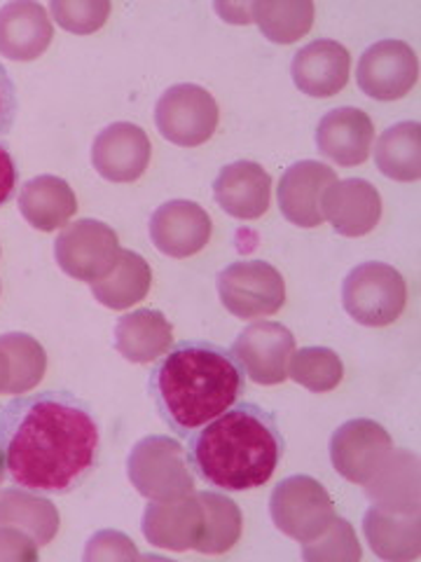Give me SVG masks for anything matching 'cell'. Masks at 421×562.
I'll use <instances>...</instances> for the list:
<instances>
[{"instance_id":"1","label":"cell","mask_w":421,"mask_h":562,"mask_svg":"<svg viewBox=\"0 0 421 562\" xmlns=\"http://www.w3.org/2000/svg\"><path fill=\"white\" fill-rule=\"evenodd\" d=\"M0 452L14 485L68 495L99 467L101 427L76 394H20L0 411Z\"/></svg>"},{"instance_id":"2","label":"cell","mask_w":421,"mask_h":562,"mask_svg":"<svg viewBox=\"0 0 421 562\" xmlns=\"http://www.w3.org/2000/svg\"><path fill=\"white\" fill-rule=\"evenodd\" d=\"M148 392L164 425L187 438L235 406L246 392V373L230 349L183 340L152 368Z\"/></svg>"},{"instance_id":"3","label":"cell","mask_w":421,"mask_h":562,"mask_svg":"<svg viewBox=\"0 0 421 562\" xmlns=\"http://www.w3.org/2000/svg\"><path fill=\"white\" fill-rule=\"evenodd\" d=\"M276 417L258 403H235L187 436V460L197 476L223 492L265 485L284 457Z\"/></svg>"},{"instance_id":"4","label":"cell","mask_w":421,"mask_h":562,"mask_svg":"<svg viewBox=\"0 0 421 562\" xmlns=\"http://www.w3.org/2000/svg\"><path fill=\"white\" fill-rule=\"evenodd\" d=\"M127 476L150 502H175L195 492V473L183 446L169 436H146L127 457Z\"/></svg>"},{"instance_id":"5","label":"cell","mask_w":421,"mask_h":562,"mask_svg":"<svg viewBox=\"0 0 421 562\" xmlns=\"http://www.w3.org/2000/svg\"><path fill=\"white\" fill-rule=\"evenodd\" d=\"M406 303V279L386 262H361L342 284V305L361 326L382 328L394 324Z\"/></svg>"},{"instance_id":"6","label":"cell","mask_w":421,"mask_h":562,"mask_svg":"<svg viewBox=\"0 0 421 562\" xmlns=\"http://www.w3.org/2000/svg\"><path fill=\"white\" fill-rule=\"evenodd\" d=\"M270 516L286 537L307 543L321 537L338 514L319 481L311 476H288L272 492Z\"/></svg>"},{"instance_id":"7","label":"cell","mask_w":421,"mask_h":562,"mask_svg":"<svg viewBox=\"0 0 421 562\" xmlns=\"http://www.w3.org/2000/svg\"><path fill=\"white\" fill-rule=\"evenodd\" d=\"M218 103L204 87L183 82L173 85L155 105V125L171 144L197 148L218 130Z\"/></svg>"},{"instance_id":"8","label":"cell","mask_w":421,"mask_h":562,"mask_svg":"<svg viewBox=\"0 0 421 562\" xmlns=\"http://www.w3.org/2000/svg\"><path fill=\"white\" fill-rule=\"evenodd\" d=\"M218 295L239 319H260L284 307L286 281L270 262L239 260L218 274Z\"/></svg>"},{"instance_id":"9","label":"cell","mask_w":421,"mask_h":562,"mask_svg":"<svg viewBox=\"0 0 421 562\" xmlns=\"http://www.w3.org/2000/svg\"><path fill=\"white\" fill-rule=\"evenodd\" d=\"M120 239L111 225L94 218H82L64 227L55 241L59 268L78 281H94L109 274L120 258Z\"/></svg>"},{"instance_id":"10","label":"cell","mask_w":421,"mask_h":562,"mask_svg":"<svg viewBox=\"0 0 421 562\" xmlns=\"http://www.w3.org/2000/svg\"><path fill=\"white\" fill-rule=\"evenodd\" d=\"M394 452L389 431L375 419H349L330 438V460L342 479L365 485Z\"/></svg>"},{"instance_id":"11","label":"cell","mask_w":421,"mask_h":562,"mask_svg":"<svg viewBox=\"0 0 421 562\" xmlns=\"http://www.w3.org/2000/svg\"><path fill=\"white\" fill-rule=\"evenodd\" d=\"M419 80L417 52L402 41H379L363 52L356 68L361 92L377 101H396L410 94Z\"/></svg>"},{"instance_id":"12","label":"cell","mask_w":421,"mask_h":562,"mask_svg":"<svg viewBox=\"0 0 421 562\" xmlns=\"http://www.w3.org/2000/svg\"><path fill=\"white\" fill-rule=\"evenodd\" d=\"M230 351L253 382L268 386L281 384L288 378L295 338L284 324L255 322L239 333Z\"/></svg>"},{"instance_id":"13","label":"cell","mask_w":421,"mask_h":562,"mask_svg":"<svg viewBox=\"0 0 421 562\" xmlns=\"http://www.w3.org/2000/svg\"><path fill=\"white\" fill-rule=\"evenodd\" d=\"M152 157L148 134L132 122H115V125L99 132L92 146V165L111 183H134L146 173Z\"/></svg>"},{"instance_id":"14","label":"cell","mask_w":421,"mask_h":562,"mask_svg":"<svg viewBox=\"0 0 421 562\" xmlns=\"http://www.w3.org/2000/svg\"><path fill=\"white\" fill-rule=\"evenodd\" d=\"M332 183H338V173L328 165L314 160L291 165L276 188L281 214L297 227H319L326 221L321 202Z\"/></svg>"},{"instance_id":"15","label":"cell","mask_w":421,"mask_h":562,"mask_svg":"<svg viewBox=\"0 0 421 562\" xmlns=\"http://www.w3.org/2000/svg\"><path fill=\"white\" fill-rule=\"evenodd\" d=\"M214 233L206 209L190 200H171L150 218V239L164 256L187 258L200 254Z\"/></svg>"},{"instance_id":"16","label":"cell","mask_w":421,"mask_h":562,"mask_svg":"<svg viewBox=\"0 0 421 562\" xmlns=\"http://www.w3.org/2000/svg\"><path fill=\"white\" fill-rule=\"evenodd\" d=\"M373 140L375 125L371 115L351 105L326 113L316 127V148L340 167L363 165L371 157Z\"/></svg>"},{"instance_id":"17","label":"cell","mask_w":421,"mask_h":562,"mask_svg":"<svg viewBox=\"0 0 421 562\" xmlns=\"http://www.w3.org/2000/svg\"><path fill=\"white\" fill-rule=\"evenodd\" d=\"M351 57L338 41H314L305 45L291 64V76L297 90L314 99H330L349 82Z\"/></svg>"},{"instance_id":"18","label":"cell","mask_w":421,"mask_h":562,"mask_svg":"<svg viewBox=\"0 0 421 562\" xmlns=\"http://www.w3.org/2000/svg\"><path fill=\"white\" fill-rule=\"evenodd\" d=\"M140 530H144L150 547L179 553L195 549L204 532V512L197 495H187L175 502L148 504Z\"/></svg>"},{"instance_id":"19","label":"cell","mask_w":421,"mask_h":562,"mask_svg":"<svg viewBox=\"0 0 421 562\" xmlns=\"http://www.w3.org/2000/svg\"><path fill=\"white\" fill-rule=\"evenodd\" d=\"M55 29L41 3L16 0L0 8V57L10 61H33L45 55Z\"/></svg>"},{"instance_id":"20","label":"cell","mask_w":421,"mask_h":562,"mask_svg":"<svg viewBox=\"0 0 421 562\" xmlns=\"http://www.w3.org/2000/svg\"><path fill=\"white\" fill-rule=\"evenodd\" d=\"M321 209L338 235L363 237L373 233L382 218V198L373 183L346 179L326 190Z\"/></svg>"},{"instance_id":"21","label":"cell","mask_w":421,"mask_h":562,"mask_svg":"<svg viewBox=\"0 0 421 562\" xmlns=\"http://www.w3.org/2000/svg\"><path fill=\"white\" fill-rule=\"evenodd\" d=\"M218 206L239 221H255L270 209L272 179L258 162H235L220 169L214 181Z\"/></svg>"},{"instance_id":"22","label":"cell","mask_w":421,"mask_h":562,"mask_svg":"<svg viewBox=\"0 0 421 562\" xmlns=\"http://www.w3.org/2000/svg\"><path fill=\"white\" fill-rule=\"evenodd\" d=\"M419 512H391L371 506L363 516V535L377 558L391 562L417 560L421 553Z\"/></svg>"},{"instance_id":"23","label":"cell","mask_w":421,"mask_h":562,"mask_svg":"<svg viewBox=\"0 0 421 562\" xmlns=\"http://www.w3.org/2000/svg\"><path fill=\"white\" fill-rule=\"evenodd\" d=\"M78 211V198L59 176H35L20 190V214L41 233H55Z\"/></svg>"},{"instance_id":"24","label":"cell","mask_w":421,"mask_h":562,"mask_svg":"<svg viewBox=\"0 0 421 562\" xmlns=\"http://www.w3.org/2000/svg\"><path fill=\"white\" fill-rule=\"evenodd\" d=\"M173 342V328L157 310H136L120 316L115 349L132 363H150L164 357Z\"/></svg>"},{"instance_id":"25","label":"cell","mask_w":421,"mask_h":562,"mask_svg":"<svg viewBox=\"0 0 421 562\" xmlns=\"http://www.w3.org/2000/svg\"><path fill=\"white\" fill-rule=\"evenodd\" d=\"M365 495L391 512H419V457L394 448L375 479L365 483Z\"/></svg>"},{"instance_id":"26","label":"cell","mask_w":421,"mask_h":562,"mask_svg":"<svg viewBox=\"0 0 421 562\" xmlns=\"http://www.w3.org/2000/svg\"><path fill=\"white\" fill-rule=\"evenodd\" d=\"M0 525H10L26 532L41 549L57 537L61 516L57 506L38 492L10 487L0 492Z\"/></svg>"},{"instance_id":"27","label":"cell","mask_w":421,"mask_h":562,"mask_svg":"<svg viewBox=\"0 0 421 562\" xmlns=\"http://www.w3.org/2000/svg\"><path fill=\"white\" fill-rule=\"evenodd\" d=\"M92 295L109 310H129L148 295L152 286V270L144 256L136 251H122L115 268L103 279L94 281Z\"/></svg>"},{"instance_id":"28","label":"cell","mask_w":421,"mask_h":562,"mask_svg":"<svg viewBox=\"0 0 421 562\" xmlns=\"http://www.w3.org/2000/svg\"><path fill=\"white\" fill-rule=\"evenodd\" d=\"M375 165L391 181L412 183L421 176V127L406 120L382 132L375 146Z\"/></svg>"},{"instance_id":"29","label":"cell","mask_w":421,"mask_h":562,"mask_svg":"<svg viewBox=\"0 0 421 562\" xmlns=\"http://www.w3.org/2000/svg\"><path fill=\"white\" fill-rule=\"evenodd\" d=\"M197 499L204 512V532L197 541L195 551L206 555L227 553L239 541L243 527V518L237 502L216 490L197 492Z\"/></svg>"},{"instance_id":"30","label":"cell","mask_w":421,"mask_h":562,"mask_svg":"<svg viewBox=\"0 0 421 562\" xmlns=\"http://www.w3.org/2000/svg\"><path fill=\"white\" fill-rule=\"evenodd\" d=\"M251 20L268 41L291 45L309 33L314 24V3L311 0H278V3L258 0L251 3Z\"/></svg>"},{"instance_id":"31","label":"cell","mask_w":421,"mask_h":562,"mask_svg":"<svg viewBox=\"0 0 421 562\" xmlns=\"http://www.w3.org/2000/svg\"><path fill=\"white\" fill-rule=\"evenodd\" d=\"M0 349L10 359V382L8 394H26L38 386L47 371L45 347L29 333H5L0 336Z\"/></svg>"},{"instance_id":"32","label":"cell","mask_w":421,"mask_h":562,"mask_svg":"<svg viewBox=\"0 0 421 562\" xmlns=\"http://www.w3.org/2000/svg\"><path fill=\"white\" fill-rule=\"evenodd\" d=\"M288 363V378L314 394L338 390L344 378L342 359L328 347H303L293 351Z\"/></svg>"},{"instance_id":"33","label":"cell","mask_w":421,"mask_h":562,"mask_svg":"<svg viewBox=\"0 0 421 562\" xmlns=\"http://www.w3.org/2000/svg\"><path fill=\"white\" fill-rule=\"evenodd\" d=\"M361 555L363 549L354 525L338 516L321 537L303 543V558L307 562H354L361 560Z\"/></svg>"},{"instance_id":"34","label":"cell","mask_w":421,"mask_h":562,"mask_svg":"<svg viewBox=\"0 0 421 562\" xmlns=\"http://www.w3.org/2000/svg\"><path fill=\"white\" fill-rule=\"evenodd\" d=\"M49 12L61 29L90 35L109 20L111 3L109 0H52Z\"/></svg>"},{"instance_id":"35","label":"cell","mask_w":421,"mask_h":562,"mask_svg":"<svg viewBox=\"0 0 421 562\" xmlns=\"http://www.w3.org/2000/svg\"><path fill=\"white\" fill-rule=\"evenodd\" d=\"M87 562H99V560H132L140 558L136 543L117 530H101L90 541H87V549L82 555Z\"/></svg>"},{"instance_id":"36","label":"cell","mask_w":421,"mask_h":562,"mask_svg":"<svg viewBox=\"0 0 421 562\" xmlns=\"http://www.w3.org/2000/svg\"><path fill=\"white\" fill-rule=\"evenodd\" d=\"M38 555V543H35L26 532L10 525H0V560L35 562Z\"/></svg>"},{"instance_id":"37","label":"cell","mask_w":421,"mask_h":562,"mask_svg":"<svg viewBox=\"0 0 421 562\" xmlns=\"http://www.w3.org/2000/svg\"><path fill=\"white\" fill-rule=\"evenodd\" d=\"M16 111H20V99H16V87L8 76L5 66L0 64V136H5L12 125Z\"/></svg>"},{"instance_id":"38","label":"cell","mask_w":421,"mask_h":562,"mask_svg":"<svg viewBox=\"0 0 421 562\" xmlns=\"http://www.w3.org/2000/svg\"><path fill=\"white\" fill-rule=\"evenodd\" d=\"M16 190V165L5 144H0V206L12 200Z\"/></svg>"},{"instance_id":"39","label":"cell","mask_w":421,"mask_h":562,"mask_svg":"<svg viewBox=\"0 0 421 562\" xmlns=\"http://www.w3.org/2000/svg\"><path fill=\"white\" fill-rule=\"evenodd\" d=\"M214 10L223 22L230 24H251V3H214Z\"/></svg>"},{"instance_id":"40","label":"cell","mask_w":421,"mask_h":562,"mask_svg":"<svg viewBox=\"0 0 421 562\" xmlns=\"http://www.w3.org/2000/svg\"><path fill=\"white\" fill-rule=\"evenodd\" d=\"M8 382H10V359L3 349H0V394L8 390Z\"/></svg>"},{"instance_id":"41","label":"cell","mask_w":421,"mask_h":562,"mask_svg":"<svg viewBox=\"0 0 421 562\" xmlns=\"http://www.w3.org/2000/svg\"><path fill=\"white\" fill-rule=\"evenodd\" d=\"M5 473H8V467L3 460V452H0V485H3V481H5Z\"/></svg>"}]
</instances>
